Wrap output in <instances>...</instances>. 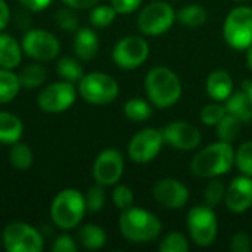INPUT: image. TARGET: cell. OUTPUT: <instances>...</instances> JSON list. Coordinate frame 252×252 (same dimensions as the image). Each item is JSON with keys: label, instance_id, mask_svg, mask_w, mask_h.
Here are the masks:
<instances>
[{"label": "cell", "instance_id": "obj_1", "mask_svg": "<svg viewBox=\"0 0 252 252\" xmlns=\"http://www.w3.org/2000/svg\"><path fill=\"white\" fill-rule=\"evenodd\" d=\"M235 165V151L232 143L216 142L201 149L190 162V170L202 179H216L232 170Z\"/></svg>", "mask_w": 252, "mask_h": 252}, {"label": "cell", "instance_id": "obj_2", "mask_svg": "<svg viewBox=\"0 0 252 252\" xmlns=\"http://www.w3.org/2000/svg\"><path fill=\"white\" fill-rule=\"evenodd\" d=\"M145 90L154 106L165 109L179 102L183 87L174 71L167 66H155L146 75Z\"/></svg>", "mask_w": 252, "mask_h": 252}, {"label": "cell", "instance_id": "obj_3", "mask_svg": "<svg viewBox=\"0 0 252 252\" xmlns=\"http://www.w3.org/2000/svg\"><path fill=\"white\" fill-rule=\"evenodd\" d=\"M118 226L121 235L134 244H146L155 241L162 229L159 219L154 213L137 207H130L121 211Z\"/></svg>", "mask_w": 252, "mask_h": 252}, {"label": "cell", "instance_id": "obj_4", "mask_svg": "<svg viewBox=\"0 0 252 252\" xmlns=\"http://www.w3.org/2000/svg\"><path fill=\"white\" fill-rule=\"evenodd\" d=\"M86 211L87 208L84 195L77 189L61 190L50 205V217L53 223L62 230L77 227L81 223Z\"/></svg>", "mask_w": 252, "mask_h": 252}, {"label": "cell", "instance_id": "obj_5", "mask_svg": "<svg viewBox=\"0 0 252 252\" xmlns=\"http://www.w3.org/2000/svg\"><path fill=\"white\" fill-rule=\"evenodd\" d=\"M223 37L235 50H248L252 46V7L232 9L223 24Z\"/></svg>", "mask_w": 252, "mask_h": 252}, {"label": "cell", "instance_id": "obj_6", "mask_svg": "<svg viewBox=\"0 0 252 252\" xmlns=\"http://www.w3.org/2000/svg\"><path fill=\"white\" fill-rule=\"evenodd\" d=\"M78 93L93 105H108L114 102L120 93L118 83L105 72H90L78 81Z\"/></svg>", "mask_w": 252, "mask_h": 252}, {"label": "cell", "instance_id": "obj_7", "mask_svg": "<svg viewBox=\"0 0 252 252\" xmlns=\"http://www.w3.org/2000/svg\"><path fill=\"white\" fill-rule=\"evenodd\" d=\"M186 226L190 239L198 247H210L219 233V221L214 208L208 205H198L189 210Z\"/></svg>", "mask_w": 252, "mask_h": 252}, {"label": "cell", "instance_id": "obj_8", "mask_svg": "<svg viewBox=\"0 0 252 252\" xmlns=\"http://www.w3.org/2000/svg\"><path fill=\"white\" fill-rule=\"evenodd\" d=\"M176 22V10L167 1H152L145 6L137 18V27L145 35H161Z\"/></svg>", "mask_w": 252, "mask_h": 252}, {"label": "cell", "instance_id": "obj_9", "mask_svg": "<svg viewBox=\"0 0 252 252\" xmlns=\"http://www.w3.org/2000/svg\"><path fill=\"white\" fill-rule=\"evenodd\" d=\"M1 241L7 252H40L44 247L38 230L22 221L9 223L3 230Z\"/></svg>", "mask_w": 252, "mask_h": 252}, {"label": "cell", "instance_id": "obj_10", "mask_svg": "<svg viewBox=\"0 0 252 252\" xmlns=\"http://www.w3.org/2000/svg\"><path fill=\"white\" fill-rule=\"evenodd\" d=\"M164 143L165 142H164L162 131L148 127V128L137 131L131 137V140L127 146V152H128V157L131 161H134L137 164H146L157 158V155L161 152Z\"/></svg>", "mask_w": 252, "mask_h": 252}, {"label": "cell", "instance_id": "obj_11", "mask_svg": "<svg viewBox=\"0 0 252 252\" xmlns=\"http://www.w3.org/2000/svg\"><path fill=\"white\" fill-rule=\"evenodd\" d=\"M149 56V44L139 35H128L121 38L114 50V62L123 69H134L145 63Z\"/></svg>", "mask_w": 252, "mask_h": 252}, {"label": "cell", "instance_id": "obj_12", "mask_svg": "<svg viewBox=\"0 0 252 252\" xmlns=\"http://www.w3.org/2000/svg\"><path fill=\"white\" fill-rule=\"evenodd\" d=\"M22 50L37 62L52 61L58 56L61 46L58 38L44 30H28L22 38Z\"/></svg>", "mask_w": 252, "mask_h": 252}, {"label": "cell", "instance_id": "obj_13", "mask_svg": "<svg viewBox=\"0 0 252 252\" xmlns=\"http://www.w3.org/2000/svg\"><path fill=\"white\" fill-rule=\"evenodd\" d=\"M75 97H77V92L72 83L62 80L59 83H53L41 89L37 97V103L40 109L47 114H59L66 111L69 106H72Z\"/></svg>", "mask_w": 252, "mask_h": 252}, {"label": "cell", "instance_id": "obj_14", "mask_svg": "<svg viewBox=\"0 0 252 252\" xmlns=\"http://www.w3.org/2000/svg\"><path fill=\"white\" fill-rule=\"evenodd\" d=\"M124 173V158L117 149L102 151L93 164V177L102 186L117 185Z\"/></svg>", "mask_w": 252, "mask_h": 252}, {"label": "cell", "instance_id": "obj_15", "mask_svg": "<svg viewBox=\"0 0 252 252\" xmlns=\"http://www.w3.org/2000/svg\"><path fill=\"white\" fill-rule=\"evenodd\" d=\"M164 142L179 151H192L201 145L202 136L198 127L188 121H174L162 130Z\"/></svg>", "mask_w": 252, "mask_h": 252}, {"label": "cell", "instance_id": "obj_16", "mask_svg": "<svg viewBox=\"0 0 252 252\" xmlns=\"http://www.w3.org/2000/svg\"><path fill=\"white\" fill-rule=\"evenodd\" d=\"M154 199L165 208L179 210L183 208L189 201V189L180 180L165 177L158 180L152 189Z\"/></svg>", "mask_w": 252, "mask_h": 252}, {"label": "cell", "instance_id": "obj_17", "mask_svg": "<svg viewBox=\"0 0 252 252\" xmlns=\"http://www.w3.org/2000/svg\"><path fill=\"white\" fill-rule=\"evenodd\" d=\"M226 208L233 214H242L252 207V177L238 176L235 177L229 188H226L224 198Z\"/></svg>", "mask_w": 252, "mask_h": 252}, {"label": "cell", "instance_id": "obj_18", "mask_svg": "<svg viewBox=\"0 0 252 252\" xmlns=\"http://www.w3.org/2000/svg\"><path fill=\"white\" fill-rule=\"evenodd\" d=\"M207 93L216 102H224L233 93V80L224 69L213 71L205 83Z\"/></svg>", "mask_w": 252, "mask_h": 252}, {"label": "cell", "instance_id": "obj_19", "mask_svg": "<svg viewBox=\"0 0 252 252\" xmlns=\"http://www.w3.org/2000/svg\"><path fill=\"white\" fill-rule=\"evenodd\" d=\"M99 50V38L97 34L87 27L78 28L74 38V52L78 59L90 61L96 56Z\"/></svg>", "mask_w": 252, "mask_h": 252}, {"label": "cell", "instance_id": "obj_20", "mask_svg": "<svg viewBox=\"0 0 252 252\" xmlns=\"http://www.w3.org/2000/svg\"><path fill=\"white\" fill-rule=\"evenodd\" d=\"M22 46L10 34L0 32V66L13 69L21 63Z\"/></svg>", "mask_w": 252, "mask_h": 252}, {"label": "cell", "instance_id": "obj_21", "mask_svg": "<svg viewBox=\"0 0 252 252\" xmlns=\"http://www.w3.org/2000/svg\"><path fill=\"white\" fill-rule=\"evenodd\" d=\"M224 108L227 114L238 117L242 123L252 121V103L244 89L241 92L232 93L224 100Z\"/></svg>", "mask_w": 252, "mask_h": 252}, {"label": "cell", "instance_id": "obj_22", "mask_svg": "<svg viewBox=\"0 0 252 252\" xmlns=\"http://www.w3.org/2000/svg\"><path fill=\"white\" fill-rule=\"evenodd\" d=\"M24 133V124L19 117L0 111V143H16Z\"/></svg>", "mask_w": 252, "mask_h": 252}, {"label": "cell", "instance_id": "obj_23", "mask_svg": "<svg viewBox=\"0 0 252 252\" xmlns=\"http://www.w3.org/2000/svg\"><path fill=\"white\" fill-rule=\"evenodd\" d=\"M80 245L86 250H100L106 244V233L97 224H84L77 232Z\"/></svg>", "mask_w": 252, "mask_h": 252}, {"label": "cell", "instance_id": "obj_24", "mask_svg": "<svg viewBox=\"0 0 252 252\" xmlns=\"http://www.w3.org/2000/svg\"><path fill=\"white\" fill-rule=\"evenodd\" d=\"M21 87L24 89H37L41 87L47 80V69L41 63H30L21 69L18 74Z\"/></svg>", "mask_w": 252, "mask_h": 252}, {"label": "cell", "instance_id": "obj_25", "mask_svg": "<svg viewBox=\"0 0 252 252\" xmlns=\"http://www.w3.org/2000/svg\"><path fill=\"white\" fill-rule=\"evenodd\" d=\"M21 90V83L18 74H13L12 69L0 66V103L12 102Z\"/></svg>", "mask_w": 252, "mask_h": 252}, {"label": "cell", "instance_id": "obj_26", "mask_svg": "<svg viewBox=\"0 0 252 252\" xmlns=\"http://www.w3.org/2000/svg\"><path fill=\"white\" fill-rule=\"evenodd\" d=\"M241 130H242V121L235 115L226 114L216 126V136L221 142L233 143L239 137Z\"/></svg>", "mask_w": 252, "mask_h": 252}, {"label": "cell", "instance_id": "obj_27", "mask_svg": "<svg viewBox=\"0 0 252 252\" xmlns=\"http://www.w3.org/2000/svg\"><path fill=\"white\" fill-rule=\"evenodd\" d=\"M207 18H208V12L205 10V7L199 4H189L176 12V21L190 28H198L204 25Z\"/></svg>", "mask_w": 252, "mask_h": 252}, {"label": "cell", "instance_id": "obj_28", "mask_svg": "<svg viewBox=\"0 0 252 252\" xmlns=\"http://www.w3.org/2000/svg\"><path fill=\"white\" fill-rule=\"evenodd\" d=\"M56 71L58 74L61 75V78L63 81H68V83H77L83 78L84 75V71H83V66L80 65V62L75 59V58H71V56H63L58 61V65H56Z\"/></svg>", "mask_w": 252, "mask_h": 252}, {"label": "cell", "instance_id": "obj_29", "mask_svg": "<svg viewBox=\"0 0 252 252\" xmlns=\"http://www.w3.org/2000/svg\"><path fill=\"white\" fill-rule=\"evenodd\" d=\"M9 161L16 170L21 171L28 170L34 162V155L31 148L27 143H19V142L13 143L9 152Z\"/></svg>", "mask_w": 252, "mask_h": 252}, {"label": "cell", "instance_id": "obj_30", "mask_svg": "<svg viewBox=\"0 0 252 252\" xmlns=\"http://www.w3.org/2000/svg\"><path fill=\"white\" fill-rule=\"evenodd\" d=\"M124 114L126 117L133 121V123H142V121H146L151 118L152 115V106L140 99V97H133L130 100L126 102L124 105Z\"/></svg>", "mask_w": 252, "mask_h": 252}, {"label": "cell", "instance_id": "obj_31", "mask_svg": "<svg viewBox=\"0 0 252 252\" xmlns=\"http://www.w3.org/2000/svg\"><path fill=\"white\" fill-rule=\"evenodd\" d=\"M117 10L112 6H93L92 12H90V24L94 28H106L108 25H111L114 22V19L117 18Z\"/></svg>", "mask_w": 252, "mask_h": 252}, {"label": "cell", "instance_id": "obj_32", "mask_svg": "<svg viewBox=\"0 0 252 252\" xmlns=\"http://www.w3.org/2000/svg\"><path fill=\"white\" fill-rule=\"evenodd\" d=\"M224 198H226V186L220 180H211L204 189V202L211 208H216L221 202H224Z\"/></svg>", "mask_w": 252, "mask_h": 252}, {"label": "cell", "instance_id": "obj_33", "mask_svg": "<svg viewBox=\"0 0 252 252\" xmlns=\"http://www.w3.org/2000/svg\"><path fill=\"white\" fill-rule=\"evenodd\" d=\"M189 250L190 247H189L186 236L179 232L168 233L159 244L161 252H188Z\"/></svg>", "mask_w": 252, "mask_h": 252}, {"label": "cell", "instance_id": "obj_34", "mask_svg": "<svg viewBox=\"0 0 252 252\" xmlns=\"http://www.w3.org/2000/svg\"><path fill=\"white\" fill-rule=\"evenodd\" d=\"M235 165L242 174L252 177V140L242 143L235 152Z\"/></svg>", "mask_w": 252, "mask_h": 252}, {"label": "cell", "instance_id": "obj_35", "mask_svg": "<svg viewBox=\"0 0 252 252\" xmlns=\"http://www.w3.org/2000/svg\"><path fill=\"white\" fill-rule=\"evenodd\" d=\"M226 108L224 105H220V103H210V105H205L202 109H201V114H199V118L202 121V124L205 126H217L220 123V120L226 115Z\"/></svg>", "mask_w": 252, "mask_h": 252}, {"label": "cell", "instance_id": "obj_36", "mask_svg": "<svg viewBox=\"0 0 252 252\" xmlns=\"http://www.w3.org/2000/svg\"><path fill=\"white\" fill-rule=\"evenodd\" d=\"M86 199V208L89 213H97L103 208L105 205V190L102 185H94L87 190V195L84 196Z\"/></svg>", "mask_w": 252, "mask_h": 252}, {"label": "cell", "instance_id": "obj_37", "mask_svg": "<svg viewBox=\"0 0 252 252\" xmlns=\"http://www.w3.org/2000/svg\"><path fill=\"white\" fill-rule=\"evenodd\" d=\"M112 201L118 210L124 211V210L133 207V202H134L133 190L126 185H118L112 192Z\"/></svg>", "mask_w": 252, "mask_h": 252}, {"label": "cell", "instance_id": "obj_38", "mask_svg": "<svg viewBox=\"0 0 252 252\" xmlns=\"http://www.w3.org/2000/svg\"><path fill=\"white\" fill-rule=\"evenodd\" d=\"M55 21L63 31H75V30H78V18L72 12L71 7L59 9L56 12V15H55Z\"/></svg>", "mask_w": 252, "mask_h": 252}, {"label": "cell", "instance_id": "obj_39", "mask_svg": "<svg viewBox=\"0 0 252 252\" xmlns=\"http://www.w3.org/2000/svg\"><path fill=\"white\" fill-rule=\"evenodd\" d=\"M252 248L251 238L245 232H238L230 242V250L232 252H250Z\"/></svg>", "mask_w": 252, "mask_h": 252}, {"label": "cell", "instance_id": "obj_40", "mask_svg": "<svg viewBox=\"0 0 252 252\" xmlns=\"http://www.w3.org/2000/svg\"><path fill=\"white\" fill-rule=\"evenodd\" d=\"M52 250L53 252H75L78 250V245L69 235H61L53 241Z\"/></svg>", "mask_w": 252, "mask_h": 252}, {"label": "cell", "instance_id": "obj_41", "mask_svg": "<svg viewBox=\"0 0 252 252\" xmlns=\"http://www.w3.org/2000/svg\"><path fill=\"white\" fill-rule=\"evenodd\" d=\"M142 4V0H111V6L117 10V13H131L136 9H139V6Z\"/></svg>", "mask_w": 252, "mask_h": 252}, {"label": "cell", "instance_id": "obj_42", "mask_svg": "<svg viewBox=\"0 0 252 252\" xmlns=\"http://www.w3.org/2000/svg\"><path fill=\"white\" fill-rule=\"evenodd\" d=\"M53 0H19V3L28 9V10H32V12H40L43 9H46Z\"/></svg>", "mask_w": 252, "mask_h": 252}, {"label": "cell", "instance_id": "obj_43", "mask_svg": "<svg viewBox=\"0 0 252 252\" xmlns=\"http://www.w3.org/2000/svg\"><path fill=\"white\" fill-rule=\"evenodd\" d=\"M62 1L71 9L84 10V9H90L93 6H96L99 0H62Z\"/></svg>", "mask_w": 252, "mask_h": 252}, {"label": "cell", "instance_id": "obj_44", "mask_svg": "<svg viewBox=\"0 0 252 252\" xmlns=\"http://www.w3.org/2000/svg\"><path fill=\"white\" fill-rule=\"evenodd\" d=\"M10 21V10L4 0H0V31L7 27Z\"/></svg>", "mask_w": 252, "mask_h": 252}, {"label": "cell", "instance_id": "obj_45", "mask_svg": "<svg viewBox=\"0 0 252 252\" xmlns=\"http://www.w3.org/2000/svg\"><path fill=\"white\" fill-rule=\"evenodd\" d=\"M242 89L245 90V93L248 94V97H250V100H251V103H252V80H247V81H244Z\"/></svg>", "mask_w": 252, "mask_h": 252}, {"label": "cell", "instance_id": "obj_46", "mask_svg": "<svg viewBox=\"0 0 252 252\" xmlns=\"http://www.w3.org/2000/svg\"><path fill=\"white\" fill-rule=\"evenodd\" d=\"M247 63H248V68L252 71V46L247 50Z\"/></svg>", "mask_w": 252, "mask_h": 252}, {"label": "cell", "instance_id": "obj_47", "mask_svg": "<svg viewBox=\"0 0 252 252\" xmlns=\"http://www.w3.org/2000/svg\"><path fill=\"white\" fill-rule=\"evenodd\" d=\"M1 244H3V241H1V238H0V247H1Z\"/></svg>", "mask_w": 252, "mask_h": 252}, {"label": "cell", "instance_id": "obj_48", "mask_svg": "<svg viewBox=\"0 0 252 252\" xmlns=\"http://www.w3.org/2000/svg\"><path fill=\"white\" fill-rule=\"evenodd\" d=\"M236 1H248V0H236Z\"/></svg>", "mask_w": 252, "mask_h": 252}]
</instances>
